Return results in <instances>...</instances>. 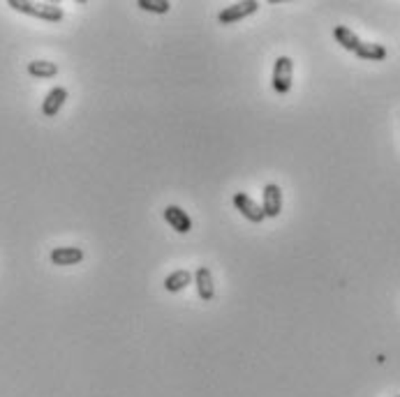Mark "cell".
Instances as JSON below:
<instances>
[{"label":"cell","mask_w":400,"mask_h":397,"mask_svg":"<svg viewBox=\"0 0 400 397\" xmlns=\"http://www.w3.org/2000/svg\"><path fill=\"white\" fill-rule=\"evenodd\" d=\"M7 5H10L12 10H16V12L35 16V19L49 21V23L63 21V16H65L63 7L56 5V3H28V0H7Z\"/></svg>","instance_id":"cell-1"},{"label":"cell","mask_w":400,"mask_h":397,"mask_svg":"<svg viewBox=\"0 0 400 397\" xmlns=\"http://www.w3.org/2000/svg\"><path fill=\"white\" fill-rule=\"evenodd\" d=\"M292 77H294V62L289 56H280L274 65V79L271 86L278 95H287L292 90Z\"/></svg>","instance_id":"cell-2"},{"label":"cell","mask_w":400,"mask_h":397,"mask_svg":"<svg viewBox=\"0 0 400 397\" xmlns=\"http://www.w3.org/2000/svg\"><path fill=\"white\" fill-rule=\"evenodd\" d=\"M259 10V3L257 0H243V3H234V5H227L225 10L217 14V21L222 26H232L236 21L245 19V16H250Z\"/></svg>","instance_id":"cell-3"},{"label":"cell","mask_w":400,"mask_h":397,"mask_svg":"<svg viewBox=\"0 0 400 397\" xmlns=\"http://www.w3.org/2000/svg\"><path fill=\"white\" fill-rule=\"evenodd\" d=\"M261 194H264V201H261L264 218H278L280 211H283V189L276 183H266Z\"/></svg>","instance_id":"cell-4"},{"label":"cell","mask_w":400,"mask_h":397,"mask_svg":"<svg viewBox=\"0 0 400 397\" xmlns=\"http://www.w3.org/2000/svg\"><path fill=\"white\" fill-rule=\"evenodd\" d=\"M234 206H236V211H239L245 220H250L252 224H259L264 220V211H261V206L254 201L252 196H248L245 192H239V194H234Z\"/></svg>","instance_id":"cell-5"},{"label":"cell","mask_w":400,"mask_h":397,"mask_svg":"<svg viewBox=\"0 0 400 397\" xmlns=\"http://www.w3.org/2000/svg\"><path fill=\"white\" fill-rule=\"evenodd\" d=\"M84 250L81 247H53L51 250V264L53 266H77L84 261Z\"/></svg>","instance_id":"cell-6"},{"label":"cell","mask_w":400,"mask_h":397,"mask_svg":"<svg viewBox=\"0 0 400 397\" xmlns=\"http://www.w3.org/2000/svg\"><path fill=\"white\" fill-rule=\"evenodd\" d=\"M162 215H165L169 227L176 229L178 233H188L190 229H193V220H190V215L183 208H178V206H167Z\"/></svg>","instance_id":"cell-7"},{"label":"cell","mask_w":400,"mask_h":397,"mask_svg":"<svg viewBox=\"0 0 400 397\" xmlns=\"http://www.w3.org/2000/svg\"><path fill=\"white\" fill-rule=\"evenodd\" d=\"M65 99H67V90L65 88H63V86L51 88L49 95L44 97V102H42V113L47 116V118H53V116H56L63 109Z\"/></svg>","instance_id":"cell-8"},{"label":"cell","mask_w":400,"mask_h":397,"mask_svg":"<svg viewBox=\"0 0 400 397\" xmlns=\"http://www.w3.org/2000/svg\"><path fill=\"white\" fill-rule=\"evenodd\" d=\"M195 284H197V293L202 301H213L215 296V284H213V275L206 266H199L195 273Z\"/></svg>","instance_id":"cell-9"},{"label":"cell","mask_w":400,"mask_h":397,"mask_svg":"<svg viewBox=\"0 0 400 397\" xmlns=\"http://www.w3.org/2000/svg\"><path fill=\"white\" fill-rule=\"evenodd\" d=\"M333 38H335V42H338L345 51H352L354 53V51L361 47L359 35L352 33L350 28H345V26H335V28H333Z\"/></svg>","instance_id":"cell-10"},{"label":"cell","mask_w":400,"mask_h":397,"mask_svg":"<svg viewBox=\"0 0 400 397\" xmlns=\"http://www.w3.org/2000/svg\"><path fill=\"white\" fill-rule=\"evenodd\" d=\"M28 74L35 79H51L58 74V65L49 60H33L28 62Z\"/></svg>","instance_id":"cell-11"},{"label":"cell","mask_w":400,"mask_h":397,"mask_svg":"<svg viewBox=\"0 0 400 397\" xmlns=\"http://www.w3.org/2000/svg\"><path fill=\"white\" fill-rule=\"evenodd\" d=\"M190 279H193V275L188 270H174V273L165 277V289L169 293H178L190 284Z\"/></svg>","instance_id":"cell-12"},{"label":"cell","mask_w":400,"mask_h":397,"mask_svg":"<svg viewBox=\"0 0 400 397\" xmlns=\"http://www.w3.org/2000/svg\"><path fill=\"white\" fill-rule=\"evenodd\" d=\"M354 53H357L361 60H384L387 58V49L375 42H361V47Z\"/></svg>","instance_id":"cell-13"},{"label":"cell","mask_w":400,"mask_h":397,"mask_svg":"<svg viewBox=\"0 0 400 397\" xmlns=\"http://www.w3.org/2000/svg\"><path fill=\"white\" fill-rule=\"evenodd\" d=\"M137 7L146 12H156V14H167L171 3L169 0H137Z\"/></svg>","instance_id":"cell-14"},{"label":"cell","mask_w":400,"mask_h":397,"mask_svg":"<svg viewBox=\"0 0 400 397\" xmlns=\"http://www.w3.org/2000/svg\"><path fill=\"white\" fill-rule=\"evenodd\" d=\"M398 397H400V395H398Z\"/></svg>","instance_id":"cell-15"}]
</instances>
